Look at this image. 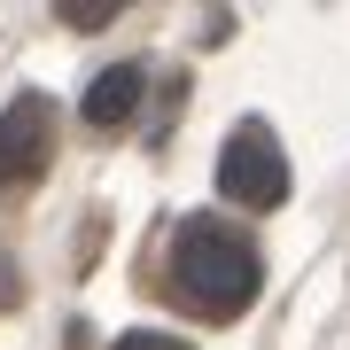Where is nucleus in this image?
I'll return each instance as SVG.
<instances>
[{
	"instance_id": "nucleus-1",
	"label": "nucleus",
	"mask_w": 350,
	"mask_h": 350,
	"mask_svg": "<svg viewBox=\"0 0 350 350\" xmlns=\"http://www.w3.org/2000/svg\"><path fill=\"white\" fill-rule=\"evenodd\" d=\"M172 280H179V296H187L202 319H234L241 304L257 296L265 265H257V241L241 234V226L187 218V226L172 234Z\"/></svg>"
},
{
	"instance_id": "nucleus-2",
	"label": "nucleus",
	"mask_w": 350,
	"mask_h": 350,
	"mask_svg": "<svg viewBox=\"0 0 350 350\" xmlns=\"http://www.w3.org/2000/svg\"><path fill=\"white\" fill-rule=\"evenodd\" d=\"M218 195L241 202V211H280V202H288V156H280L273 125L250 117V125L218 148Z\"/></svg>"
},
{
	"instance_id": "nucleus-3",
	"label": "nucleus",
	"mask_w": 350,
	"mask_h": 350,
	"mask_svg": "<svg viewBox=\"0 0 350 350\" xmlns=\"http://www.w3.org/2000/svg\"><path fill=\"white\" fill-rule=\"evenodd\" d=\"M55 156V109L47 94H16L0 109V187H31Z\"/></svg>"
},
{
	"instance_id": "nucleus-4",
	"label": "nucleus",
	"mask_w": 350,
	"mask_h": 350,
	"mask_svg": "<svg viewBox=\"0 0 350 350\" xmlns=\"http://www.w3.org/2000/svg\"><path fill=\"white\" fill-rule=\"evenodd\" d=\"M140 86H148L140 63H109V70L86 86V101H78V109H86V125H125V117L140 109Z\"/></svg>"
},
{
	"instance_id": "nucleus-5",
	"label": "nucleus",
	"mask_w": 350,
	"mask_h": 350,
	"mask_svg": "<svg viewBox=\"0 0 350 350\" xmlns=\"http://www.w3.org/2000/svg\"><path fill=\"white\" fill-rule=\"evenodd\" d=\"M63 8H70V24H78V31H101V24L117 16V0H63Z\"/></svg>"
},
{
	"instance_id": "nucleus-6",
	"label": "nucleus",
	"mask_w": 350,
	"mask_h": 350,
	"mask_svg": "<svg viewBox=\"0 0 350 350\" xmlns=\"http://www.w3.org/2000/svg\"><path fill=\"white\" fill-rule=\"evenodd\" d=\"M109 350H187L179 335H156V327H140V335H125V342H109Z\"/></svg>"
}]
</instances>
